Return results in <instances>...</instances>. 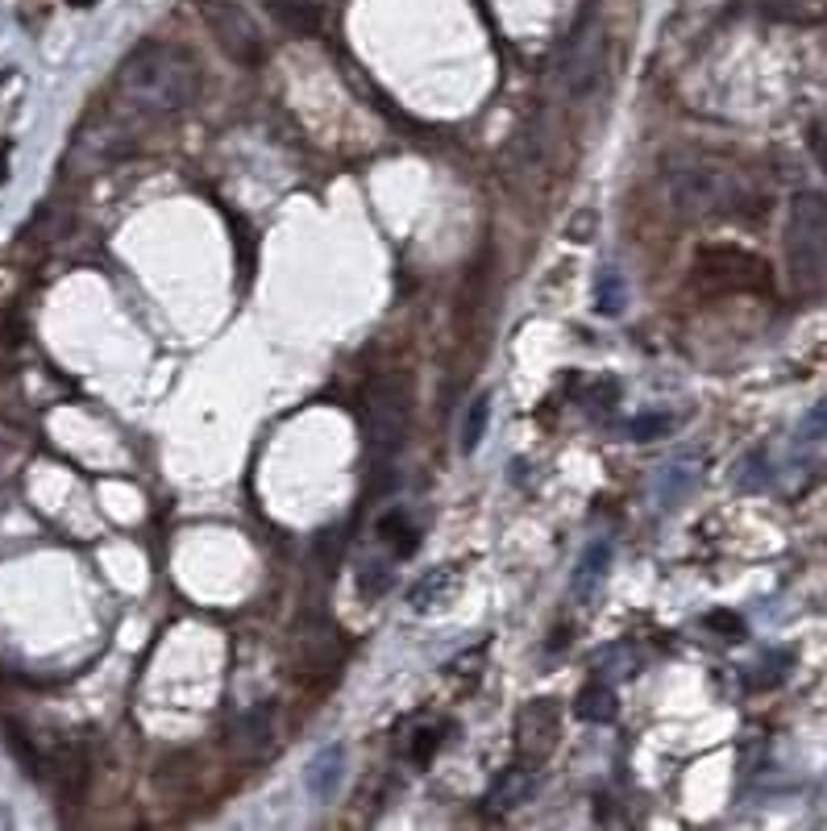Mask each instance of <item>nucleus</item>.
<instances>
[{
  "mask_svg": "<svg viewBox=\"0 0 827 831\" xmlns=\"http://www.w3.org/2000/svg\"><path fill=\"white\" fill-rule=\"evenodd\" d=\"M117 100L125 113L175 117L196 104L200 96V63L179 42H142L113 79Z\"/></svg>",
  "mask_w": 827,
  "mask_h": 831,
  "instance_id": "nucleus-1",
  "label": "nucleus"
},
{
  "mask_svg": "<svg viewBox=\"0 0 827 831\" xmlns=\"http://www.w3.org/2000/svg\"><path fill=\"white\" fill-rule=\"evenodd\" d=\"M661 184H665V200L677 217L686 221H712V217H736L749 212L752 188L745 184V175L703 151H674L661 163Z\"/></svg>",
  "mask_w": 827,
  "mask_h": 831,
  "instance_id": "nucleus-2",
  "label": "nucleus"
},
{
  "mask_svg": "<svg viewBox=\"0 0 827 831\" xmlns=\"http://www.w3.org/2000/svg\"><path fill=\"white\" fill-rule=\"evenodd\" d=\"M786 270L798 291H815L827 284V196L798 191L786 212Z\"/></svg>",
  "mask_w": 827,
  "mask_h": 831,
  "instance_id": "nucleus-3",
  "label": "nucleus"
},
{
  "mask_svg": "<svg viewBox=\"0 0 827 831\" xmlns=\"http://www.w3.org/2000/svg\"><path fill=\"white\" fill-rule=\"evenodd\" d=\"M416 387L408 370H383L362 391V424L375 454H395L412 429Z\"/></svg>",
  "mask_w": 827,
  "mask_h": 831,
  "instance_id": "nucleus-4",
  "label": "nucleus"
},
{
  "mask_svg": "<svg viewBox=\"0 0 827 831\" xmlns=\"http://www.w3.org/2000/svg\"><path fill=\"white\" fill-rule=\"evenodd\" d=\"M607 55H611V42H607V25L595 13L570 34V42L558 55L553 79L562 88L565 100H591L607 79Z\"/></svg>",
  "mask_w": 827,
  "mask_h": 831,
  "instance_id": "nucleus-5",
  "label": "nucleus"
},
{
  "mask_svg": "<svg viewBox=\"0 0 827 831\" xmlns=\"http://www.w3.org/2000/svg\"><path fill=\"white\" fill-rule=\"evenodd\" d=\"M200 18H205L208 34L217 38V46L225 51L233 63L242 67H258L266 58V38L258 30V21L245 13L238 0H196Z\"/></svg>",
  "mask_w": 827,
  "mask_h": 831,
  "instance_id": "nucleus-6",
  "label": "nucleus"
},
{
  "mask_svg": "<svg viewBox=\"0 0 827 831\" xmlns=\"http://www.w3.org/2000/svg\"><path fill=\"white\" fill-rule=\"evenodd\" d=\"M695 279L707 291H770V266L736 246H707L695 258Z\"/></svg>",
  "mask_w": 827,
  "mask_h": 831,
  "instance_id": "nucleus-7",
  "label": "nucleus"
},
{
  "mask_svg": "<svg viewBox=\"0 0 827 831\" xmlns=\"http://www.w3.org/2000/svg\"><path fill=\"white\" fill-rule=\"evenodd\" d=\"M558 736H562V707L558 699H532L516 716V749H520V761H532V765H545L549 753L558 749Z\"/></svg>",
  "mask_w": 827,
  "mask_h": 831,
  "instance_id": "nucleus-8",
  "label": "nucleus"
},
{
  "mask_svg": "<svg viewBox=\"0 0 827 831\" xmlns=\"http://www.w3.org/2000/svg\"><path fill=\"white\" fill-rule=\"evenodd\" d=\"M537 790H541V765L525 761V765H511V769H504V774L490 782L487 802L495 811H516V807L532 802Z\"/></svg>",
  "mask_w": 827,
  "mask_h": 831,
  "instance_id": "nucleus-9",
  "label": "nucleus"
},
{
  "mask_svg": "<svg viewBox=\"0 0 827 831\" xmlns=\"http://www.w3.org/2000/svg\"><path fill=\"white\" fill-rule=\"evenodd\" d=\"M345 782V749L341 744H324L312 761H308V774H304V786L317 802H333Z\"/></svg>",
  "mask_w": 827,
  "mask_h": 831,
  "instance_id": "nucleus-10",
  "label": "nucleus"
},
{
  "mask_svg": "<svg viewBox=\"0 0 827 831\" xmlns=\"http://www.w3.org/2000/svg\"><path fill=\"white\" fill-rule=\"evenodd\" d=\"M258 4L279 21L283 30L300 34V38H312V34H320V25H324V9H320L317 0H258Z\"/></svg>",
  "mask_w": 827,
  "mask_h": 831,
  "instance_id": "nucleus-11",
  "label": "nucleus"
},
{
  "mask_svg": "<svg viewBox=\"0 0 827 831\" xmlns=\"http://www.w3.org/2000/svg\"><path fill=\"white\" fill-rule=\"evenodd\" d=\"M457 583H462L457 566H437L408 590V603H412V611L429 616V611H437L441 603H450V595L457 590Z\"/></svg>",
  "mask_w": 827,
  "mask_h": 831,
  "instance_id": "nucleus-12",
  "label": "nucleus"
},
{
  "mask_svg": "<svg viewBox=\"0 0 827 831\" xmlns=\"http://www.w3.org/2000/svg\"><path fill=\"white\" fill-rule=\"evenodd\" d=\"M233 736H238V749H242L245 756H263L266 749H271V740H275V707L263 702V707L245 711Z\"/></svg>",
  "mask_w": 827,
  "mask_h": 831,
  "instance_id": "nucleus-13",
  "label": "nucleus"
},
{
  "mask_svg": "<svg viewBox=\"0 0 827 831\" xmlns=\"http://www.w3.org/2000/svg\"><path fill=\"white\" fill-rule=\"evenodd\" d=\"M607 569H611V541H595V545H586L583 562H578V569H574V595L578 599H591L595 590L603 586V578H607Z\"/></svg>",
  "mask_w": 827,
  "mask_h": 831,
  "instance_id": "nucleus-14",
  "label": "nucleus"
},
{
  "mask_svg": "<svg viewBox=\"0 0 827 831\" xmlns=\"http://www.w3.org/2000/svg\"><path fill=\"white\" fill-rule=\"evenodd\" d=\"M616 711H620V702H616V690H611V686L595 682V686H583V690H578L574 716L583 719V723H611Z\"/></svg>",
  "mask_w": 827,
  "mask_h": 831,
  "instance_id": "nucleus-15",
  "label": "nucleus"
},
{
  "mask_svg": "<svg viewBox=\"0 0 827 831\" xmlns=\"http://www.w3.org/2000/svg\"><path fill=\"white\" fill-rule=\"evenodd\" d=\"M55 782L58 790H63V798H79L84 786H88V756L79 753V749H63L55 761Z\"/></svg>",
  "mask_w": 827,
  "mask_h": 831,
  "instance_id": "nucleus-16",
  "label": "nucleus"
},
{
  "mask_svg": "<svg viewBox=\"0 0 827 831\" xmlns=\"http://www.w3.org/2000/svg\"><path fill=\"white\" fill-rule=\"evenodd\" d=\"M487 429H490V396L483 391V396H474L471 399V408H466V420H462V454H474L478 445H483V436H487Z\"/></svg>",
  "mask_w": 827,
  "mask_h": 831,
  "instance_id": "nucleus-17",
  "label": "nucleus"
},
{
  "mask_svg": "<svg viewBox=\"0 0 827 831\" xmlns=\"http://www.w3.org/2000/svg\"><path fill=\"white\" fill-rule=\"evenodd\" d=\"M624 300H628V287H624V275L616 266H603L595 275V303H599L603 317H620Z\"/></svg>",
  "mask_w": 827,
  "mask_h": 831,
  "instance_id": "nucleus-18",
  "label": "nucleus"
},
{
  "mask_svg": "<svg viewBox=\"0 0 827 831\" xmlns=\"http://www.w3.org/2000/svg\"><path fill=\"white\" fill-rule=\"evenodd\" d=\"M670 429H674V416L670 412H644L628 420V436L632 441H661V436H670Z\"/></svg>",
  "mask_w": 827,
  "mask_h": 831,
  "instance_id": "nucleus-19",
  "label": "nucleus"
},
{
  "mask_svg": "<svg viewBox=\"0 0 827 831\" xmlns=\"http://www.w3.org/2000/svg\"><path fill=\"white\" fill-rule=\"evenodd\" d=\"M611 403H620V387H616V378H599V383H591L583 396V408L595 420H603V416L611 412Z\"/></svg>",
  "mask_w": 827,
  "mask_h": 831,
  "instance_id": "nucleus-20",
  "label": "nucleus"
},
{
  "mask_svg": "<svg viewBox=\"0 0 827 831\" xmlns=\"http://www.w3.org/2000/svg\"><path fill=\"white\" fill-rule=\"evenodd\" d=\"M595 233H599V212H595V208H578V212L565 221V237H570L574 246L595 242Z\"/></svg>",
  "mask_w": 827,
  "mask_h": 831,
  "instance_id": "nucleus-21",
  "label": "nucleus"
},
{
  "mask_svg": "<svg viewBox=\"0 0 827 831\" xmlns=\"http://www.w3.org/2000/svg\"><path fill=\"white\" fill-rule=\"evenodd\" d=\"M357 583H362V590H366V595L375 599V595H383V590L392 586V566L383 569L378 562H371V566L362 569V578H357Z\"/></svg>",
  "mask_w": 827,
  "mask_h": 831,
  "instance_id": "nucleus-22",
  "label": "nucleus"
},
{
  "mask_svg": "<svg viewBox=\"0 0 827 831\" xmlns=\"http://www.w3.org/2000/svg\"><path fill=\"white\" fill-rule=\"evenodd\" d=\"M707 628L728 632V641H745V620L732 616V611H712V616H707Z\"/></svg>",
  "mask_w": 827,
  "mask_h": 831,
  "instance_id": "nucleus-23",
  "label": "nucleus"
},
{
  "mask_svg": "<svg viewBox=\"0 0 827 831\" xmlns=\"http://www.w3.org/2000/svg\"><path fill=\"white\" fill-rule=\"evenodd\" d=\"M811 146H815V154L824 158V167H827V137H824V133H815V137H811Z\"/></svg>",
  "mask_w": 827,
  "mask_h": 831,
  "instance_id": "nucleus-24",
  "label": "nucleus"
},
{
  "mask_svg": "<svg viewBox=\"0 0 827 831\" xmlns=\"http://www.w3.org/2000/svg\"><path fill=\"white\" fill-rule=\"evenodd\" d=\"M9 179V146H0V184Z\"/></svg>",
  "mask_w": 827,
  "mask_h": 831,
  "instance_id": "nucleus-25",
  "label": "nucleus"
},
{
  "mask_svg": "<svg viewBox=\"0 0 827 831\" xmlns=\"http://www.w3.org/2000/svg\"><path fill=\"white\" fill-rule=\"evenodd\" d=\"M71 4H76V9H88V4H96V0H71Z\"/></svg>",
  "mask_w": 827,
  "mask_h": 831,
  "instance_id": "nucleus-26",
  "label": "nucleus"
}]
</instances>
